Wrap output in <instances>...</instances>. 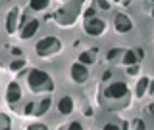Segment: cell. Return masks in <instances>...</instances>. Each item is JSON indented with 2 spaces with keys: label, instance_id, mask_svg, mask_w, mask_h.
I'll list each match as a JSON object with an SVG mask.
<instances>
[{
  "label": "cell",
  "instance_id": "cell-23",
  "mask_svg": "<svg viewBox=\"0 0 154 130\" xmlns=\"http://www.w3.org/2000/svg\"><path fill=\"white\" fill-rule=\"evenodd\" d=\"M131 124H133V130H146V124H144V121H141V119H135Z\"/></svg>",
  "mask_w": 154,
  "mask_h": 130
},
{
  "label": "cell",
  "instance_id": "cell-5",
  "mask_svg": "<svg viewBox=\"0 0 154 130\" xmlns=\"http://www.w3.org/2000/svg\"><path fill=\"white\" fill-rule=\"evenodd\" d=\"M104 98H106V100H114V102H119V100L129 102V88H127V82L118 80V82L108 84V86H106V90H104Z\"/></svg>",
  "mask_w": 154,
  "mask_h": 130
},
{
  "label": "cell",
  "instance_id": "cell-11",
  "mask_svg": "<svg viewBox=\"0 0 154 130\" xmlns=\"http://www.w3.org/2000/svg\"><path fill=\"white\" fill-rule=\"evenodd\" d=\"M152 94V80L150 77H141V79L137 80V86H135V96H137L139 100L146 98V96Z\"/></svg>",
  "mask_w": 154,
  "mask_h": 130
},
{
  "label": "cell",
  "instance_id": "cell-3",
  "mask_svg": "<svg viewBox=\"0 0 154 130\" xmlns=\"http://www.w3.org/2000/svg\"><path fill=\"white\" fill-rule=\"evenodd\" d=\"M62 50H64V44H62V40H60L58 36H52V35L41 38V40L35 44V54H37L38 57H42V59L54 57V56L60 54Z\"/></svg>",
  "mask_w": 154,
  "mask_h": 130
},
{
  "label": "cell",
  "instance_id": "cell-20",
  "mask_svg": "<svg viewBox=\"0 0 154 130\" xmlns=\"http://www.w3.org/2000/svg\"><path fill=\"white\" fill-rule=\"evenodd\" d=\"M122 54H123V48H114L112 52H108V61H116Z\"/></svg>",
  "mask_w": 154,
  "mask_h": 130
},
{
  "label": "cell",
  "instance_id": "cell-19",
  "mask_svg": "<svg viewBox=\"0 0 154 130\" xmlns=\"http://www.w3.org/2000/svg\"><path fill=\"white\" fill-rule=\"evenodd\" d=\"M93 6L94 8H100V10H110L112 8V4H110V0H93Z\"/></svg>",
  "mask_w": 154,
  "mask_h": 130
},
{
  "label": "cell",
  "instance_id": "cell-14",
  "mask_svg": "<svg viewBox=\"0 0 154 130\" xmlns=\"http://www.w3.org/2000/svg\"><path fill=\"white\" fill-rule=\"evenodd\" d=\"M94 59H96V48H91V50L81 52L77 61H79V63H83V65H93Z\"/></svg>",
  "mask_w": 154,
  "mask_h": 130
},
{
  "label": "cell",
  "instance_id": "cell-18",
  "mask_svg": "<svg viewBox=\"0 0 154 130\" xmlns=\"http://www.w3.org/2000/svg\"><path fill=\"white\" fill-rule=\"evenodd\" d=\"M25 65H27V61L23 59V57H19V59H14L12 63H10V71H12V73H17V71H21Z\"/></svg>",
  "mask_w": 154,
  "mask_h": 130
},
{
  "label": "cell",
  "instance_id": "cell-10",
  "mask_svg": "<svg viewBox=\"0 0 154 130\" xmlns=\"http://www.w3.org/2000/svg\"><path fill=\"white\" fill-rule=\"evenodd\" d=\"M114 31L119 35H127L133 31V19L127 13H116L114 16Z\"/></svg>",
  "mask_w": 154,
  "mask_h": 130
},
{
  "label": "cell",
  "instance_id": "cell-2",
  "mask_svg": "<svg viewBox=\"0 0 154 130\" xmlns=\"http://www.w3.org/2000/svg\"><path fill=\"white\" fill-rule=\"evenodd\" d=\"M27 86L33 94H52L56 88L54 79L42 69H31L27 73Z\"/></svg>",
  "mask_w": 154,
  "mask_h": 130
},
{
  "label": "cell",
  "instance_id": "cell-15",
  "mask_svg": "<svg viewBox=\"0 0 154 130\" xmlns=\"http://www.w3.org/2000/svg\"><path fill=\"white\" fill-rule=\"evenodd\" d=\"M137 61H139V57H137V54H135V50H123V54H122V65H125V67L137 65Z\"/></svg>",
  "mask_w": 154,
  "mask_h": 130
},
{
  "label": "cell",
  "instance_id": "cell-16",
  "mask_svg": "<svg viewBox=\"0 0 154 130\" xmlns=\"http://www.w3.org/2000/svg\"><path fill=\"white\" fill-rule=\"evenodd\" d=\"M50 6V0H29V8L33 12H45Z\"/></svg>",
  "mask_w": 154,
  "mask_h": 130
},
{
  "label": "cell",
  "instance_id": "cell-9",
  "mask_svg": "<svg viewBox=\"0 0 154 130\" xmlns=\"http://www.w3.org/2000/svg\"><path fill=\"white\" fill-rule=\"evenodd\" d=\"M69 77L75 84H85L89 80V69H87V65L79 63V61H73L69 67Z\"/></svg>",
  "mask_w": 154,
  "mask_h": 130
},
{
  "label": "cell",
  "instance_id": "cell-26",
  "mask_svg": "<svg viewBox=\"0 0 154 130\" xmlns=\"http://www.w3.org/2000/svg\"><path fill=\"white\" fill-rule=\"evenodd\" d=\"M0 130H12V128H10V124H8V126H2Z\"/></svg>",
  "mask_w": 154,
  "mask_h": 130
},
{
  "label": "cell",
  "instance_id": "cell-24",
  "mask_svg": "<svg viewBox=\"0 0 154 130\" xmlns=\"http://www.w3.org/2000/svg\"><path fill=\"white\" fill-rule=\"evenodd\" d=\"M125 69H127V75H139L141 65H129V67H125Z\"/></svg>",
  "mask_w": 154,
  "mask_h": 130
},
{
  "label": "cell",
  "instance_id": "cell-25",
  "mask_svg": "<svg viewBox=\"0 0 154 130\" xmlns=\"http://www.w3.org/2000/svg\"><path fill=\"white\" fill-rule=\"evenodd\" d=\"M135 54H137V57H139V59H143V57H144V52H143V48H137V50H135Z\"/></svg>",
  "mask_w": 154,
  "mask_h": 130
},
{
  "label": "cell",
  "instance_id": "cell-8",
  "mask_svg": "<svg viewBox=\"0 0 154 130\" xmlns=\"http://www.w3.org/2000/svg\"><path fill=\"white\" fill-rule=\"evenodd\" d=\"M21 8L19 6H14L12 10L8 12L6 19H4V29L10 36H17V29H19V19H21Z\"/></svg>",
  "mask_w": 154,
  "mask_h": 130
},
{
  "label": "cell",
  "instance_id": "cell-21",
  "mask_svg": "<svg viewBox=\"0 0 154 130\" xmlns=\"http://www.w3.org/2000/svg\"><path fill=\"white\" fill-rule=\"evenodd\" d=\"M60 130H83V124L79 121H71L69 124H66V128H60Z\"/></svg>",
  "mask_w": 154,
  "mask_h": 130
},
{
  "label": "cell",
  "instance_id": "cell-6",
  "mask_svg": "<svg viewBox=\"0 0 154 130\" xmlns=\"http://www.w3.org/2000/svg\"><path fill=\"white\" fill-rule=\"evenodd\" d=\"M52 105V96L46 94L42 100H38V102H29L25 105V111H23V115H27V117H42L48 109H50Z\"/></svg>",
  "mask_w": 154,
  "mask_h": 130
},
{
  "label": "cell",
  "instance_id": "cell-17",
  "mask_svg": "<svg viewBox=\"0 0 154 130\" xmlns=\"http://www.w3.org/2000/svg\"><path fill=\"white\" fill-rule=\"evenodd\" d=\"M102 130H129V123H106Z\"/></svg>",
  "mask_w": 154,
  "mask_h": 130
},
{
  "label": "cell",
  "instance_id": "cell-12",
  "mask_svg": "<svg viewBox=\"0 0 154 130\" xmlns=\"http://www.w3.org/2000/svg\"><path fill=\"white\" fill-rule=\"evenodd\" d=\"M21 86H19L16 80H12V82L8 84V88H6V102H8V105L10 107H14L19 100H21Z\"/></svg>",
  "mask_w": 154,
  "mask_h": 130
},
{
  "label": "cell",
  "instance_id": "cell-22",
  "mask_svg": "<svg viewBox=\"0 0 154 130\" xmlns=\"http://www.w3.org/2000/svg\"><path fill=\"white\" fill-rule=\"evenodd\" d=\"M27 130H48V126L45 123H31L27 126Z\"/></svg>",
  "mask_w": 154,
  "mask_h": 130
},
{
  "label": "cell",
  "instance_id": "cell-13",
  "mask_svg": "<svg viewBox=\"0 0 154 130\" xmlns=\"http://www.w3.org/2000/svg\"><path fill=\"white\" fill-rule=\"evenodd\" d=\"M75 109V102L71 96H62L60 100H58V111H60V115H64V117H67V115H71Z\"/></svg>",
  "mask_w": 154,
  "mask_h": 130
},
{
  "label": "cell",
  "instance_id": "cell-7",
  "mask_svg": "<svg viewBox=\"0 0 154 130\" xmlns=\"http://www.w3.org/2000/svg\"><path fill=\"white\" fill-rule=\"evenodd\" d=\"M83 31L89 36H102L104 31H106V21L98 16L83 17Z\"/></svg>",
  "mask_w": 154,
  "mask_h": 130
},
{
  "label": "cell",
  "instance_id": "cell-1",
  "mask_svg": "<svg viewBox=\"0 0 154 130\" xmlns=\"http://www.w3.org/2000/svg\"><path fill=\"white\" fill-rule=\"evenodd\" d=\"M83 10V0H66L64 6L54 13V21L58 27H73Z\"/></svg>",
  "mask_w": 154,
  "mask_h": 130
},
{
  "label": "cell",
  "instance_id": "cell-4",
  "mask_svg": "<svg viewBox=\"0 0 154 130\" xmlns=\"http://www.w3.org/2000/svg\"><path fill=\"white\" fill-rule=\"evenodd\" d=\"M38 27H41V21L37 17H29V13H21V19H19V29H17V36L21 40H29L31 36L37 35Z\"/></svg>",
  "mask_w": 154,
  "mask_h": 130
},
{
  "label": "cell",
  "instance_id": "cell-27",
  "mask_svg": "<svg viewBox=\"0 0 154 130\" xmlns=\"http://www.w3.org/2000/svg\"><path fill=\"white\" fill-rule=\"evenodd\" d=\"M112 2H114V4H122L123 0H112Z\"/></svg>",
  "mask_w": 154,
  "mask_h": 130
}]
</instances>
